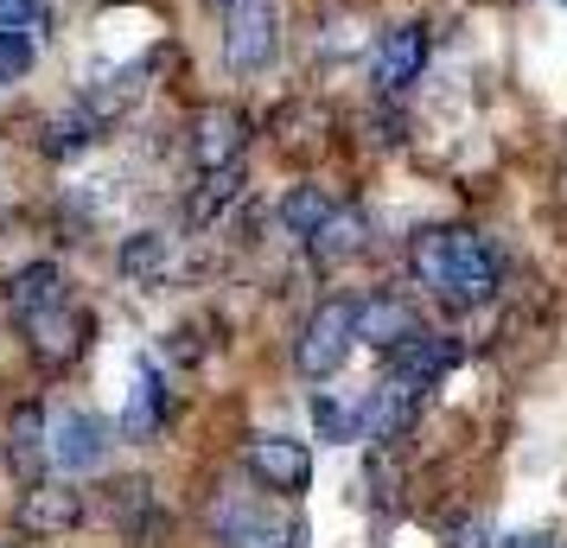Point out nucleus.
<instances>
[{
	"label": "nucleus",
	"mask_w": 567,
	"mask_h": 548,
	"mask_svg": "<svg viewBox=\"0 0 567 548\" xmlns=\"http://www.w3.org/2000/svg\"><path fill=\"white\" fill-rule=\"evenodd\" d=\"M32 58H39V45H32V32L20 27H0V83H20L32 71Z\"/></svg>",
	"instance_id": "5701e85b"
},
{
	"label": "nucleus",
	"mask_w": 567,
	"mask_h": 548,
	"mask_svg": "<svg viewBox=\"0 0 567 548\" xmlns=\"http://www.w3.org/2000/svg\"><path fill=\"white\" fill-rule=\"evenodd\" d=\"M312 421H319V441H358V415L332 395H312Z\"/></svg>",
	"instance_id": "b1692460"
},
{
	"label": "nucleus",
	"mask_w": 567,
	"mask_h": 548,
	"mask_svg": "<svg viewBox=\"0 0 567 548\" xmlns=\"http://www.w3.org/2000/svg\"><path fill=\"white\" fill-rule=\"evenodd\" d=\"M103 141V122L90 115L83 103L71 108H58L52 122H45V134H39V147H45V159H83L90 147Z\"/></svg>",
	"instance_id": "f8f14e48"
},
{
	"label": "nucleus",
	"mask_w": 567,
	"mask_h": 548,
	"mask_svg": "<svg viewBox=\"0 0 567 548\" xmlns=\"http://www.w3.org/2000/svg\"><path fill=\"white\" fill-rule=\"evenodd\" d=\"M109 453V427L83 409H64V415H45V466L58 472H90L103 466Z\"/></svg>",
	"instance_id": "20e7f679"
},
{
	"label": "nucleus",
	"mask_w": 567,
	"mask_h": 548,
	"mask_svg": "<svg viewBox=\"0 0 567 548\" xmlns=\"http://www.w3.org/2000/svg\"><path fill=\"white\" fill-rule=\"evenodd\" d=\"M351 313H358L351 300H319V307H312V319L300 325V351H293V364H300V376H307V383H326V376H338V370H344L351 344H358Z\"/></svg>",
	"instance_id": "7ed1b4c3"
},
{
	"label": "nucleus",
	"mask_w": 567,
	"mask_h": 548,
	"mask_svg": "<svg viewBox=\"0 0 567 548\" xmlns=\"http://www.w3.org/2000/svg\"><path fill=\"white\" fill-rule=\"evenodd\" d=\"M78 517H83V497L71 492L64 478H32L27 497H20V510H13V523H20L27 536H64Z\"/></svg>",
	"instance_id": "0eeeda50"
},
{
	"label": "nucleus",
	"mask_w": 567,
	"mask_h": 548,
	"mask_svg": "<svg viewBox=\"0 0 567 548\" xmlns=\"http://www.w3.org/2000/svg\"><path fill=\"white\" fill-rule=\"evenodd\" d=\"M243 466H249V478H256L261 492H307V478H312V453L307 441H287V434H261V441L243 446Z\"/></svg>",
	"instance_id": "39448f33"
},
{
	"label": "nucleus",
	"mask_w": 567,
	"mask_h": 548,
	"mask_svg": "<svg viewBox=\"0 0 567 548\" xmlns=\"http://www.w3.org/2000/svg\"><path fill=\"white\" fill-rule=\"evenodd\" d=\"M421 64H427V27H395L383 39V52H377V83L383 90H409L421 77Z\"/></svg>",
	"instance_id": "9d476101"
},
{
	"label": "nucleus",
	"mask_w": 567,
	"mask_h": 548,
	"mask_svg": "<svg viewBox=\"0 0 567 548\" xmlns=\"http://www.w3.org/2000/svg\"><path fill=\"white\" fill-rule=\"evenodd\" d=\"M243 141H249L243 108H205V115L192 122V154H198V166H230V159L243 154Z\"/></svg>",
	"instance_id": "1a4fd4ad"
},
{
	"label": "nucleus",
	"mask_w": 567,
	"mask_h": 548,
	"mask_svg": "<svg viewBox=\"0 0 567 548\" xmlns=\"http://www.w3.org/2000/svg\"><path fill=\"white\" fill-rule=\"evenodd\" d=\"M115 261H122V275H128V281H159V275L173 268V236H166V230H134Z\"/></svg>",
	"instance_id": "a211bd4d"
},
{
	"label": "nucleus",
	"mask_w": 567,
	"mask_h": 548,
	"mask_svg": "<svg viewBox=\"0 0 567 548\" xmlns=\"http://www.w3.org/2000/svg\"><path fill=\"white\" fill-rule=\"evenodd\" d=\"M7 466L20 472L27 485L45 472V409L39 402L13 409V421H7Z\"/></svg>",
	"instance_id": "4468645a"
},
{
	"label": "nucleus",
	"mask_w": 567,
	"mask_h": 548,
	"mask_svg": "<svg viewBox=\"0 0 567 548\" xmlns=\"http://www.w3.org/2000/svg\"><path fill=\"white\" fill-rule=\"evenodd\" d=\"M64 300V268L58 261H27L13 281H7V307L20 319H32V313H45V307H58Z\"/></svg>",
	"instance_id": "f3484780"
},
{
	"label": "nucleus",
	"mask_w": 567,
	"mask_h": 548,
	"mask_svg": "<svg viewBox=\"0 0 567 548\" xmlns=\"http://www.w3.org/2000/svg\"><path fill=\"white\" fill-rule=\"evenodd\" d=\"M0 27H20V32H45V0H0Z\"/></svg>",
	"instance_id": "393cba45"
},
{
	"label": "nucleus",
	"mask_w": 567,
	"mask_h": 548,
	"mask_svg": "<svg viewBox=\"0 0 567 548\" xmlns=\"http://www.w3.org/2000/svg\"><path fill=\"white\" fill-rule=\"evenodd\" d=\"M414 325H421V319H414V307H409V300H389V293H383V300H363L358 313H351L358 344H383V351H389V344H402Z\"/></svg>",
	"instance_id": "2eb2a0df"
},
{
	"label": "nucleus",
	"mask_w": 567,
	"mask_h": 548,
	"mask_svg": "<svg viewBox=\"0 0 567 548\" xmlns=\"http://www.w3.org/2000/svg\"><path fill=\"white\" fill-rule=\"evenodd\" d=\"M414 409H421V390L402 383V376H383V383L358 402V441H395L414 421Z\"/></svg>",
	"instance_id": "6e6552de"
},
{
	"label": "nucleus",
	"mask_w": 567,
	"mask_h": 548,
	"mask_svg": "<svg viewBox=\"0 0 567 548\" xmlns=\"http://www.w3.org/2000/svg\"><path fill=\"white\" fill-rule=\"evenodd\" d=\"M159 421H166V390L154 383V370H141V383H134L128 409H122V434H128V441H154Z\"/></svg>",
	"instance_id": "aec40b11"
},
{
	"label": "nucleus",
	"mask_w": 567,
	"mask_h": 548,
	"mask_svg": "<svg viewBox=\"0 0 567 548\" xmlns=\"http://www.w3.org/2000/svg\"><path fill=\"white\" fill-rule=\"evenodd\" d=\"M27 332H32V351H39L45 364H64V358H78L83 351V332H90V325L58 300V307H45V313L27 319Z\"/></svg>",
	"instance_id": "9b49d317"
},
{
	"label": "nucleus",
	"mask_w": 567,
	"mask_h": 548,
	"mask_svg": "<svg viewBox=\"0 0 567 548\" xmlns=\"http://www.w3.org/2000/svg\"><path fill=\"white\" fill-rule=\"evenodd\" d=\"M134 103H141V71H134V64H122L115 77H96L90 96H83V108H90L96 122H115V115H128Z\"/></svg>",
	"instance_id": "412c9836"
},
{
	"label": "nucleus",
	"mask_w": 567,
	"mask_h": 548,
	"mask_svg": "<svg viewBox=\"0 0 567 548\" xmlns=\"http://www.w3.org/2000/svg\"><path fill=\"white\" fill-rule=\"evenodd\" d=\"M217 542L224 548H287V529H275L268 517L243 510V504H230V510L217 517Z\"/></svg>",
	"instance_id": "6ab92c4d"
},
{
	"label": "nucleus",
	"mask_w": 567,
	"mask_h": 548,
	"mask_svg": "<svg viewBox=\"0 0 567 548\" xmlns=\"http://www.w3.org/2000/svg\"><path fill=\"white\" fill-rule=\"evenodd\" d=\"M504 548H561V542H555V536H511Z\"/></svg>",
	"instance_id": "a878e982"
},
{
	"label": "nucleus",
	"mask_w": 567,
	"mask_h": 548,
	"mask_svg": "<svg viewBox=\"0 0 567 548\" xmlns=\"http://www.w3.org/2000/svg\"><path fill=\"white\" fill-rule=\"evenodd\" d=\"M307 242H312V256L319 261H351L363 242H370V217H363L358 205H332L326 210V224H319Z\"/></svg>",
	"instance_id": "ddd939ff"
},
{
	"label": "nucleus",
	"mask_w": 567,
	"mask_h": 548,
	"mask_svg": "<svg viewBox=\"0 0 567 548\" xmlns=\"http://www.w3.org/2000/svg\"><path fill=\"white\" fill-rule=\"evenodd\" d=\"M236 198H243V166H236V159L230 166H205V179H198L192 205H185V224H192V230H210Z\"/></svg>",
	"instance_id": "dca6fc26"
},
{
	"label": "nucleus",
	"mask_w": 567,
	"mask_h": 548,
	"mask_svg": "<svg viewBox=\"0 0 567 548\" xmlns=\"http://www.w3.org/2000/svg\"><path fill=\"white\" fill-rule=\"evenodd\" d=\"M224 58L243 77L268 71L281 58V7L275 0H224Z\"/></svg>",
	"instance_id": "f03ea898"
},
{
	"label": "nucleus",
	"mask_w": 567,
	"mask_h": 548,
	"mask_svg": "<svg viewBox=\"0 0 567 548\" xmlns=\"http://www.w3.org/2000/svg\"><path fill=\"white\" fill-rule=\"evenodd\" d=\"M326 210H332V192H326V185H293V192L281 198V224L293 236H312L319 224H326Z\"/></svg>",
	"instance_id": "4be33fe9"
},
{
	"label": "nucleus",
	"mask_w": 567,
	"mask_h": 548,
	"mask_svg": "<svg viewBox=\"0 0 567 548\" xmlns=\"http://www.w3.org/2000/svg\"><path fill=\"white\" fill-rule=\"evenodd\" d=\"M561 7H567V0H561Z\"/></svg>",
	"instance_id": "bb28decb"
},
{
	"label": "nucleus",
	"mask_w": 567,
	"mask_h": 548,
	"mask_svg": "<svg viewBox=\"0 0 567 548\" xmlns=\"http://www.w3.org/2000/svg\"><path fill=\"white\" fill-rule=\"evenodd\" d=\"M453 364H460V339H446V332H421L414 325L402 344H389V376H402L414 390H434Z\"/></svg>",
	"instance_id": "423d86ee"
},
{
	"label": "nucleus",
	"mask_w": 567,
	"mask_h": 548,
	"mask_svg": "<svg viewBox=\"0 0 567 548\" xmlns=\"http://www.w3.org/2000/svg\"><path fill=\"white\" fill-rule=\"evenodd\" d=\"M414 275L434 281L453 307H485L497 293V249L478 230H427L414 242Z\"/></svg>",
	"instance_id": "f257e3e1"
}]
</instances>
